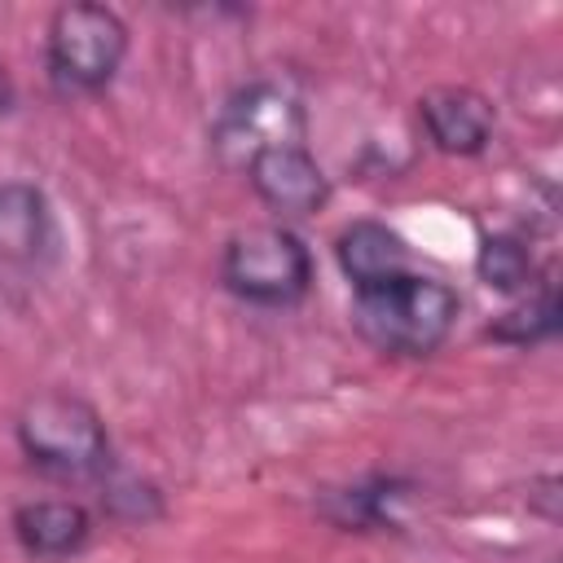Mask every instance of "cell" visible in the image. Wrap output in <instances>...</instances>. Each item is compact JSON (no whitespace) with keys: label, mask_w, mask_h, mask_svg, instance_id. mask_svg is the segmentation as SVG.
Returning <instances> with one entry per match:
<instances>
[{"label":"cell","mask_w":563,"mask_h":563,"mask_svg":"<svg viewBox=\"0 0 563 563\" xmlns=\"http://www.w3.org/2000/svg\"><path fill=\"white\" fill-rule=\"evenodd\" d=\"M216 282L224 295H233L246 308L286 312L312 295L317 260L290 224H277V220L246 224L224 238L216 260Z\"/></svg>","instance_id":"277c9868"},{"label":"cell","mask_w":563,"mask_h":563,"mask_svg":"<svg viewBox=\"0 0 563 563\" xmlns=\"http://www.w3.org/2000/svg\"><path fill=\"white\" fill-rule=\"evenodd\" d=\"M13 110H18V84H13L9 66L0 62V119H9Z\"/></svg>","instance_id":"2e32d148"},{"label":"cell","mask_w":563,"mask_h":563,"mask_svg":"<svg viewBox=\"0 0 563 563\" xmlns=\"http://www.w3.org/2000/svg\"><path fill=\"white\" fill-rule=\"evenodd\" d=\"M62 260V224L35 180H0V277L40 282Z\"/></svg>","instance_id":"8992f818"},{"label":"cell","mask_w":563,"mask_h":563,"mask_svg":"<svg viewBox=\"0 0 563 563\" xmlns=\"http://www.w3.org/2000/svg\"><path fill=\"white\" fill-rule=\"evenodd\" d=\"M18 550L35 563H70L88 550L97 515L79 497H26L9 515Z\"/></svg>","instance_id":"30bf717a"},{"label":"cell","mask_w":563,"mask_h":563,"mask_svg":"<svg viewBox=\"0 0 563 563\" xmlns=\"http://www.w3.org/2000/svg\"><path fill=\"white\" fill-rule=\"evenodd\" d=\"M431 150L449 158H479L497 132V106L471 84H435L413 106Z\"/></svg>","instance_id":"9c48e42d"},{"label":"cell","mask_w":563,"mask_h":563,"mask_svg":"<svg viewBox=\"0 0 563 563\" xmlns=\"http://www.w3.org/2000/svg\"><path fill=\"white\" fill-rule=\"evenodd\" d=\"M545 563H559V559H545Z\"/></svg>","instance_id":"e0dca14e"},{"label":"cell","mask_w":563,"mask_h":563,"mask_svg":"<svg viewBox=\"0 0 563 563\" xmlns=\"http://www.w3.org/2000/svg\"><path fill=\"white\" fill-rule=\"evenodd\" d=\"M563 484H559V475H541V479H532L528 484V506L545 519V523H559V501H563V493H559Z\"/></svg>","instance_id":"9a60e30c"},{"label":"cell","mask_w":563,"mask_h":563,"mask_svg":"<svg viewBox=\"0 0 563 563\" xmlns=\"http://www.w3.org/2000/svg\"><path fill=\"white\" fill-rule=\"evenodd\" d=\"M246 185L251 194L277 216V224L290 220H308L317 211L330 207L334 198V180L325 176V167L317 163V154L308 145H277L264 150L246 163Z\"/></svg>","instance_id":"ba28073f"},{"label":"cell","mask_w":563,"mask_h":563,"mask_svg":"<svg viewBox=\"0 0 563 563\" xmlns=\"http://www.w3.org/2000/svg\"><path fill=\"white\" fill-rule=\"evenodd\" d=\"M418 497V479L400 471H365L343 484H325L312 497V510L334 532H400L405 506Z\"/></svg>","instance_id":"52a82bcc"},{"label":"cell","mask_w":563,"mask_h":563,"mask_svg":"<svg viewBox=\"0 0 563 563\" xmlns=\"http://www.w3.org/2000/svg\"><path fill=\"white\" fill-rule=\"evenodd\" d=\"M559 330H563V295H559V277L545 268L537 286H528L523 295H515L484 325V339H493L501 347H515V352H532V347L554 343Z\"/></svg>","instance_id":"7c38bea8"},{"label":"cell","mask_w":563,"mask_h":563,"mask_svg":"<svg viewBox=\"0 0 563 563\" xmlns=\"http://www.w3.org/2000/svg\"><path fill=\"white\" fill-rule=\"evenodd\" d=\"M132 48V26L119 9L97 0L57 4L44 22V79L62 101L101 97Z\"/></svg>","instance_id":"3957f363"},{"label":"cell","mask_w":563,"mask_h":563,"mask_svg":"<svg viewBox=\"0 0 563 563\" xmlns=\"http://www.w3.org/2000/svg\"><path fill=\"white\" fill-rule=\"evenodd\" d=\"M462 312V295L431 277V273H405L378 290L352 295V330L383 356L400 361H427L435 356Z\"/></svg>","instance_id":"7a4b0ae2"},{"label":"cell","mask_w":563,"mask_h":563,"mask_svg":"<svg viewBox=\"0 0 563 563\" xmlns=\"http://www.w3.org/2000/svg\"><path fill=\"white\" fill-rule=\"evenodd\" d=\"M13 440L31 471L66 484H101L114 466L106 413L75 387H40L13 413Z\"/></svg>","instance_id":"6da1fadb"},{"label":"cell","mask_w":563,"mask_h":563,"mask_svg":"<svg viewBox=\"0 0 563 563\" xmlns=\"http://www.w3.org/2000/svg\"><path fill=\"white\" fill-rule=\"evenodd\" d=\"M97 488H101V510L119 523H154L167 510L158 484H150V479H141L123 466H114Z\"/></svg>","instance_id":"5bb4252c"},{"label":"cell","mask_w":563,"mask_h":563,"mask_svg":"<svg viewBox=\"0 0 563 563\" xmlns=\"http://www.w3.org/2000/svg\"><path fill=\"white\" fill-rule=\"evenodd\" d=\"M334 264H339L343 282L352 286V295H365V290H378V286L413 273V251H409L405 233H396L387 220L356 216L334 233Z\"/></svg>","instance_id":"8fae6325"},{"label":"cell","mask_w":563,"mask_h":563,"mask_svg":"<svg viewBox=\"0 0 563 563\" xmlns=\"http://www.w3.org/2000/svg\"><path fill=\"white\" fill-rule=\"evenodd\" d=\"M541 264L532 255V242L515 229H497V233H479V246H475V277L497 290V295H523L528 286L541 282Z\"/></svg>","instance_id":"4fadbf2b"},{"label":"cell","mask_w":563,"mask_h":563,"mask_svg":"<svg viewBox=\"0 0 563 563\" xmlns=\"http://www.w3.org/2000/svg\"><path fill=\"white\" fill-rule=\"evenodd\" d=\"M277 145H308V110L303 101L277 84V79H246L238 84L211 128H207V150L224 172H246V163L264 150Z\"/></svg>","instance_id":"5b68a950"}]
</instances>
